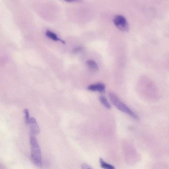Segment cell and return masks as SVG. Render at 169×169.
Returning <instances> with one entry per match:
<instances>
[{"instance_id": "13", "label": "cell", "mask_w": 169, "mask_h": 169, "mask_svg": "<svg viewBox=\"0 0 169 169\" xmlns=\"http://www.w3.org/2000/svg\"><path fill=\"white\" fill-rule=\"evenodd\" d=\"M64 1H67L68 2H78L81 1V0H64Z\"/></svg>"}, {"instance_id": "5", "label": "cell", "mask_w": 169, "mask_h": 169, "mask_svg": "<svg viewBox=\"0 0 169 169\" xmlns=\"http://www.w3.org/2000/svg\"><path fill=\"white\" fill-rule=\"evenodd\" d=\"M29 124L30 125V132L35 135H38L40 132V129L37 121L34 118L32 117L30 118Z\"/></svg>"}, {"instance_id": "9", "label": "cell", "mask_w": 169, "mask_h": 169, "mask_svg": "<svg viewBox=\"0 0 169 169\" xmlns=\"http://www.w3.org/2000/svg\"><path fill=\"white\" fill-rule=\"evenodd\" d=\"M100 162L101 167L103 168L108 169H114L115 168L113 166L106 163L102 158H100Z\"/></svg>"}, {"instance_id": "8", "label": "cell", "mask_w": 169, "mask_h": 169, "mask_svg": "<svg viewBox=\"0 0 169 169\" xmlns=\"http://www.w3.org/2000/svg\"><path fill=\"white\" fill-rule=\"evenodd\" d=\"M99 100H100V102L103 104L106 108L108 109H110L111 108L110 105L109 103H108V101L106 99L104 96H100L99 97Z\"/></svg>"}, {"instance_id": "11", "label": "cell", "mask_w": 169, "mask_h": 169, "mask_svg": "<svg viewBox=\"0 0 169 169\" xmlns=\"http://www.w3.org/2000/svg\"><path fill=\"white\" fill-rule=\"evenodd\" d=\"M83 49V48L82 46H78L75 48L73 49V53H79L82 51Z\"/></svg>"}, {"instance_id": "7", "label": "cell", "mask_w": 169, "mask_h": 169, "mask_svg": "<svg viewBox=\"0 0 169 169\" xmlns=\"http://www.w3.org/2000/svg\"><path fill=\"white\" fill-rule=\"evenodd\" d=\"M46 34L47 37L50 38L51 39L53 40V41H61L63 43L65 44V42H64V41L61 40L58 38L57 35H56L55 33H54L53 32L51 31L50 30H47L46 33Z\"/></svg>"}, {"instance_id": "6", "label": "cell", "mask_w": 169, "mask_h": 169, "mask_svg": "<svg viewBox=\"0 0 169 169\" xmlns=\"http://www.w3.org/2000/svg\"><path fill=\"white\" fill-rule=\"evenodd\" d=\"M87 66L92 70L96 71L99 69V67L96 61L92 60H88L86 62Z\"/></svg>"}, {"instance_id": "10", "label": "cell", "mask_w": 169, "mask_h": 169, "mask_svg": "<svg viewBox=\"0 0 169 169\" xmlns=\"http://www.w3.org/2000/svg\"><path fill=\"white\" fill-rule=\"evenodd\" d=\"M24 113L25 114V121L26 124H29L30 118H29V110L27 109H25L24 110Z\"/></svg>"}, {"instance_id": "12", "label": "cell", "mask_w": 169, "mask_h": 169, "mask_svg": "<svg viewBox=\"0 0 169 169\" xmlns=\"http://www.w3.org/2000/svg\"><path fill=\"white\" fill-rule=\"evenodd\" d=\"M81 167L82 168V169H88L92 168L89 165H88L86 163H83Z\"/></svg>"}, {"instance_id": "4", "label": "cell", "mask_w": 169, "mask_h": 169, "mask_svg": "<svg viewBox=\"0 0 169 169\" xmlns=\"http://www.w3.org/2000/svg\"><path fill=\"white\" fill-rule=\"evenodd\" d=\"M87 89L90 91L98 92L100 93H103L105 91V84L100 83L92 84L88 86Z\"/></svg>"}, {"instance_id": "3", "label": "cell", "mask_w": 169, "mask_h": 169, "mask_svg": "<svg viewBox=\"0 0 169 169\" xmlns=\"http://www.w3.org/2000/svg\"><path fill=\"white\" fill-rule=\"evenodd\" d=\"M113 23L116 27L122 32H127L129 30L128 23L127 19L123 15L115 16L114 18Z\"/></svg>"}, {"instance_id": "1", "label": "cell", "mask_w": 169, "mask_h": 169, "mask_svg": "<svg viewBox=\"0 0 169 169\" xmlns=\"http://www.w3.org/2000/svg\"><path fill=\"white\" fill-rule=\"evenodd\" d=\"M30 143L31 146V159L36 165L42 164V157L41 148L35 135L30 132Z\"/></svg>"}, {"instance_id": "2", "label": "cell", "mask_w": 169, "mask_h": 169, "mask_svg": "<svg viewBox=\"0 0 169 169\" xmlns=\"http://www.w3.org/2000/svg\"><path fill=\"white\" fill-rule=\"evenodd\" d=\"M109 97L111 102L118 109L122 112L129 115L134 118L138 119V116L129 107L122 101L119 97L114 94L110 92L109 94Z\"/></svg>"}]
</instances>
